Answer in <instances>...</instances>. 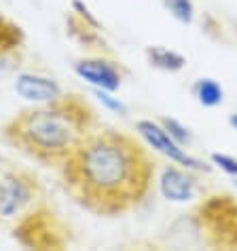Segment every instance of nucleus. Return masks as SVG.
<instances>
[{"label":"nucleus","instance_id":"obj_16","mask_svg":"<svg viewBox=\"0 0 237 251\" xmlns=\"http://www.w3.org/2000/svg\"><path fill=\"white\" fill-rule=\"evenodd\" d=\"M235 186H237V179H235Z\"/></svg>","mask_w":237,"mask_h":251},{"label":"nucleus","instance_id":"obj_15","mask_svg":"<svg viewBox=\"0 0 237 251\" xmlns=\"http://www.w3.org/2000/svg\"><path fill=\"white\" fill-rule=\"evenodd\" d=\"M229 125H231V127L237 131V114H231V118H229Z\"/></svg>","mask_w":237,"mask_h":251},{"label":"nucleus","instance_id":"obj_14","mask_svg":"<svg viewBox=\"0 0 237 251\" xmlns=\"http://www.w3.org/2000/svg\"><path fill=\"white\" fill-rule=\"evenodd\" d=\"M212 163L218 165L222 171L229 173V176L237 177V158L229 156V154H212Z\"/></svg>","mask_w":237,"mask_h":251},{"label":"nucleus","instance_id":"obj_12","mask_svg":"<svg viewBox=\"0 0 237 251\" xmlns=\"http://www.w3.org/2000/svg\"><path fill=\"white\" fill-rule=\"evenodd\" d=\"M161 125H163V129H165L167 133H170L174 139H176V142H178L180 146L191 142V133H189V131H186V129L182 127V125L178 123V121H174V118H163Z\"/></svg>","mask_w":237,"mask_h":251},{"label":"nucleus","instance_id":"obj_7","mask_svg":"<svg viewBox=\"0 0 237 251\" xmlns=\"http://www.w3.org/2000/svg\"><path fill=\"white\" fill-rule=\"evenodd\" d=\"M159 188H161L163 197L167 201H172V203H186V201H191L193 194H195L193 177L186 176L184 171L176 169V167H167L163 171Z\"/></svg>","mask_w":237,"mask_h":251},{"label":"nucleus","instance_id":"obj_6","mask_svg":"<svg viewBox=\"0 0 237 251\" xmlns=\"http://www.w3.org/2000/svg\"><path fill=\"white\" fill-rule=\"evenodd\" d=\"M15 93L34 103H49L61 97V87L53 78L38 74H19L15 80Z\"/></svg>","mask_w":237,"mask_h":251},{"label":"nucleus","instance_id":"obj_2","mask_svg":"<svg viewBox=\"0 0 237 251\" xmlns=\"http://www.w3.org/2000/svg\"><path fill=\"white\" fill-rule=\"evenodd\" d=\"M95 127V112L85 100L61 95L55 101L13 116L2 127V135L30 158L49 167H61Z\"/></svg>","mask_w":237,"mask_h":251},{"label":"nucleus","instance_id":"obj_4","mask_svg":"<svg viewBox=\"0 0 237 251\" xmlns=\"http://www.w3.org/2000/svg\"><path fill=\"white\" fill-rule=\"evenodd\" d=\"M136 129H138V133H140L146 139V144H148L150 148H155L157 152H161L163 156L174 160V163H180V165H184V167H191V169H204V171L210 169V167H206L201 160H197V158H193V156L186 154V152L180 148V144L176 142V139H174L163 129V125H157V123H152V121H140V123L136 125Z\"/></svg>","mask_w":237,"mask_h":251},{"label":"nucleus","instance_id":"obj_13","mask_svg":"<svg viewBox=\"0 0 237 251\" xmlns=\"http://www.w3.org/2000/svg\"><path fill=\"white\" fill-rule=\"evenodd\" d=\"M93 95H95L97 100H100V101H102L106 108L115 110V112H121V114H125V110H127V108H125L123 103H121V101L117 100V97L110 95V91H104V89H93Z\"/></svg>","mask_w":237,"mask_h":251},{"label":"nucleus","instance_id":"obj_1","mask_svg":"<svg viewBox=\"0 0 237 251\" xmlns=\"http://www.w3.org/2000/svg\"><path fill=\"white\" fill-rule=\"evenodd\" d=\"M68 194L95 215H123L142 203L152 186L155 165L131 135L93 129L59 167Z\"/></svg>","mask_w":237,"mask_h":251},{"label":"nucleus","instance_id":"obj_9","mask_svg":"<svg viewBox=\"0 0 237 251\" xmlns=\"http://www.w3.org/2000/svg\"><path fill=\"white\" fill-rule=\"evenodd\" d=\"M193 93H195V97H197V101L201 103V106H207V108L218 106V103L222 101V95H225L222 93V87L212 78L197 80L195 87H193Z\"/></svg>","mask_w":237,"mask_h":251},{"label":"nucleus","instance_id":"obj_3","mask_svg":"<svg viewBox=\"0 0 237 251\" xmlns=\"http://www.w3.org/2000/svg\"><path fill=\"white\" fill-rule=\"evenodd\" d=\"M36 194L38 182L30 171L0 158V224L22 215Z\"/></svg>","mask_w":237,"mask_h":251},{"label":"nucleus","instance_id":"obj_10","mask_svg":"<svg viewBox=\"0 0 237 251\" xmlns=\"http://www.w3.org/2000/svg\"><path fill=\"white\" fill-rule=\"evenodd\" d=\"M24 40V32L17 24H13L11 19L0 17V55L11 53L13 49H17Z\"/></svg>","mask_w":237,"mask_h":251},{"label":"nucleus","instance_id":"obj_11","mask_svg":"<svg viewBox=\"0 0 237 251\" xmlns=\"http://www.w3.org/2000/svg\"><path fill=\"white\" fill-rule=\"evenodd\" d=\"M165 6H167V11L178 19V22H182V24H191L193 22L195 9H193L191 0H165Z\"/></svg>","mask_w":237,"mask_h":251},{"label":"nucleus","instance_id":"obj_8","mask_svg":"<svg viewBox=\"0 0 237 251\" xmlns=\"http://www.w3.org/2000/svg\"><path fill=\"white\" fill-rule=\"evenodd\" d=\"M146 57H148L150 66L165 70V72H178L186 64V59L180 53L170 51V49H163V47H148L146 49Z\"/></svg>","mask_w":237,"mask_h":251},{"label":"nucleus","instance_id":"obj_5","mask_svg":"<svg viewBox=\"0 0 237 251\" xmlns=\"http://www.w3.org/2000/svg\"><path fill=\"white\" fill-rule=\"evenodd\" d=\"M74 72L81 76L83 80H87L93 89H104V91H117L121 87V70L115 61L108 59H81L74 66Z\"/></svg>","mask_w":237,"mask_h":251}]
</instances>
